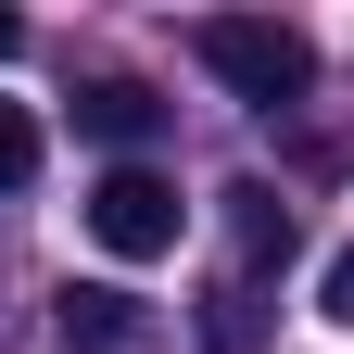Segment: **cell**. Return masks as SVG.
<instances>
[{
    "mask_svg": "<svg viewBox=\"0 0 354 354\" xmlns=\"http://www.w3.org/2000/svg\"><path fill=\"white\" fill-rule=\"evenodd\" d=\"M190 51H203V76L228 88V102H253V114H291L304 88H317V38L279 26V13H203Z\"/></svg>",
    "mask_w": 354,
    "mask_h": 354,
    "instance_id": "1",
    "label": "cell"
},
{
    "mask_svg": "<svg viewBox=\"0 0 354 354\" xmlns=\"http://www.w3.org/2000/svg\"><path fill=\"white\" fill-rule=\"evenodd\" d=\"M177 228H190V203H177V177H165V165H102V190H88V241H102L114 266L177 253Z\"/></svg>",
    "mask_w": 354,
    "mask_h": 354,
    "instance_id": "2",
    "label": "cell"
},
{
    "mask_svg": "<svg viewBox=\"0 0 354 354\" xmlns=\"http://www.w3.org/2000/svg\"><path fill=\"white\" fill-rule=\"evenodd\" d=\"M76 127H88V140H114L127 165H140V140L165 127V102H152L140 76H88V88H76Z\"/></svg>",
    "mask_w": 354,
    "mask_h": 354,
    "instance_id": "3",
    "label": "cell"
},
{
    "mask_svg": "<svg viewBox=\"0 0 354 354\" xmlns=\"http://www.w3.org/2000/svg\"><path fill=\"white\" fill-rule=\"evenodd\" d=\"M51 329H64V354H127V342H140V304L102 291V279H88V291L64 279V317H51Z\"/></svg>",
    "mask_w": 354,
    "mask_h": 354,
    "instance_id": "4",
    "label": "cell"
},
{
    "mask_svg": "<svg viewBox=\"0 0 354 354\" xmlns=\"http://www.w3.org/2000/svg\"><path fill=\"white\" fill-rule=\"evenodd\" d=\"M26 177H38V114L0 102V190H26Z\"/></svg>",
    "mask_w": 354,
    "mask_h": 354,
    "instance_id": "5",
    "label": "cell"
},
{
    "mask_svg": "<svg viewBox=\"0 0 354 354\" xmlns=\"http://www.w3.org/2000/svg\"><path fill=\"white\" fill-rule=\"evenodd\" d=\"M317 317H329V329H354V241L329 253V279H317Z\"/></svg>",
    "mask_w": 354,
    "mask_h": 354,
    "instance_id": "6",
    "label": "cell"
},
{
    "mask_svg": "<svg viewBox=\"0 0 354 354\" xmlns=\"http://www.w3.org/2000/svg\"><path fill=\"white\" fill-rule=\"evenodd\" d=\"M13 51H26V13H0V64H13Z\"/></svg>",
    "mask_w": 354,
    "mask_h": 354,
    "instance_id": "7",
    "label": "cell"
}]
</instances>
